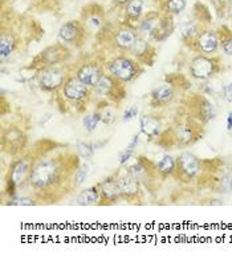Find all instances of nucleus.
<instances>
[{
    "mask_svg": "<svg viewBox=\"0 0 232 259\" xmlns=\"http://www.w3.org/2000/svg\"><path fill=\"white\" fill-rule=\"evenodd\" d=\"M60 144L43 141L36 145L28 186L37 202L56 203L75 189L73 177L80 166V156Z\"/></svg>",
    "mask_w": 232,
    "mask_h": 259,
    "instance_id": "nucleus-1",
    "label": "nucleus"
},
{
    "mask_svg": "<svg viewBox=\"0 0 232 259\" xmlns=\"http://www.w3.org/2000/svg\"><path fill=\"white\" fill-rule=\"evenodd\" d=\"M33 160H35L33 152H28L19 156L11 162L5 177V188L3 195H7L8 199L15 198L19 189L28 186Z\"/></svg>",
    "mask_w": 232,
    "mask_h": 259,
    "instance_id": "nucleus-2",
    "label": "nucleus"
},
{
    "mask_svg": "<svg viewBox=\"0 0 232 259\" xmlns=\"http://www.w3.org/2000/svg\"><path fill=\"white\" fill-rule=\"evenodd\" d=\"M203 128L202 122H199L195 118L188 120V121L181 122L177 127H174L170 130L162 132L159 136V141L162 140H169L167 147L171 146H181L186 147L190 146L192 144H195L202 137ZM158 143V141H156Z\"/></svg>",
    "mask_w": 232,
    "mask_h": 259,
    "instance_id": "nucleus-3",
    "label": "nucleus"
},
{
    "mask_svg": "<svg viewBox=\"0 0 232 259\" xmlns=\"http://www.w3.org/2000/svg\"><path fill=\"white\" fill-rule=\"evenodd\" d=\"M104 65L109 75L116 77L117 80H120L124 84L133 82L145 72V68L141 63H138L134 57L127 55H118L106 61V64Z\"/></svg>",
    "mask_w": 232,
    "mask_h": 259,
    "instance_id": "nucleus-4",
    "label": "nucleus"
},
{
    "mask_svg": "<svg viewBox=\"0 0 232 259\" xmlns=\"http://www.w3.org/2000/svg\"><path fill=\"white\" fill-rule=\"evenodd\" d=\"M93 89L81 82L76 76H69L60 89V98L62 101H68L75 108L84 107L91 100Z\"/></svg>",
    "mask_w": 232,
    "mask_h": 259,
    "instance_id": "nucleus-5",
    "label": "nucleus"
},
{
    "mask_svg": "<svg viewBox=\"0 0 232 259\" xmlns=\"http://www.w3.org/2000/svg\"><path fill=\"white\" fill-rule=\"evenodd\" d=\"M93 92L97 96L102 97V100L111 102L114 105L121 104L126 98L127 91L124 82L117 80L109 73H104V76L98 80L96 86L93 88Z\"/></svg>",
    "mask_w": 232,
    "mask_h": 259,
    "instance_id": "nucleus-6",
    "label": "nucleus"
},
{
    "mask_svg": "<svg viewBox=\"0 0 232 259\" xmlns=\"http://www.w3.org/2000/svg\"><path fill=\"white\" fill-rule=\"evenodd\" d=\"M28 143L26 132L16 125L3 128L1 130V149L11 157H19L24 154Z\"/></svg>",
    "mask_w": 232,
    "mask_h": 259,
    "instance_id": "nucleus-7",
    "label": "nucleus"
},
{
    "mask_svg": "<svg viewBox=\"0 0 232 259\" xmlns=\"http://www.w3.org/2000/svg\"><path fill=\"white\" fill-rule=\"evenodd\" d=\"M68 77H69V75H68V68L65 66V64L48 66V68H44L39 72L37 85L41 91L55 93V92L60 91L61 86L64 85V82L66 81Z\"/></svg>",
    "mask_w": 232,
    "mask_h": 259,
    "instance_id": "nucleus-8",
    "label": "nucleus"
},
{
    "mask_svg": "<svg viewBox=\"0 0 232 259\" xmlns=\"http://www.w3.org/2000/svg\"><path fill=\"white\" fill-rule=\"evenodd\" d=\"M69 57H71V51L66 48V46L60 43V44L46 47L44 51H41L39 56L33 59L32 64L30 65L40 72L41 69L48 68V66L62 65L64 63L69 60Z\"/></svg>",
    "mask_w": 232,
    "mask_h": 259,
    "instance_id": "nucleus-9",
    "label": "nucleus"
},
{
    "mask_svg": "<svg viewBox=\"0 0 232 259\" xmlns=\"http://www.w3.org/2000/svg\"><path fill=\"white\" fill-rule=\"evenodd\" d=\"M220 66L222 63L219 57L199 55L192 59L188 71L192 79H195L198 81H207L220 72Z\"/></svg>",
    "mask_w": 232,
    "mask_h": 259,
    "instance_id": "nucleus-10",
    "label": "nucleus"
},
{
    "mask_svg": "<svg viewBox=\"0 0 232 259\" xmlns=\"http://www.w3.org/2000/svg\"><path fill=\"white\" fill-rule=\"evenodd\" d=\"M175 160H177V166L174 176L182 182H191L201 174L202 162L192 153H182Z\"/></svg>",
    "mask_w": 232,
    "mask_h": 259,
    "instance_id": "nucleus-11",
    "label": "nucleus"
},
{
    "mask_svg": "<svg viewBox=\"0 0 232 259\" xmlns=\"http://www.w3.org/2000/svg\"><path fill=\"white\" fill-rule=\"evenodd\" d=\"M118 186L121 192L122 201L129 203L142 202V185L141 182L131 176L126 169L121 172L118 170Z\"/></svg>",
    "mask_w": 232,
    "mask_h": 259,
    "instance_id": "nucleus-12",
    "label": "nucleus"
},
{
    "mask_svg": "<svg viewBox=\"0 0 232 259\" xmlns=\"http://www.w3.org/2000/svg\"><path fill=\"white\" fill-rule=\"evenodd\" d=\"M127 172L130 173L131 176L137 178L142 186L145 188H152V185L156 179V177H159V174L156 172L155 163H153L152 161H149L145 157H138L136 162L125 168Z\"/></svg>",
    "mask_w": 232,
    "mask_h": 259,
    "instance_id": "nucleus-13",
    "label": "nucleus"
},
{
    "mask_svg": "<svg viewBox=\"0 0 232 259\" xmlns=\"http://www.w3.org/2000/svg\"><path fill=\"white\" fill-rule=\"evenodd\" d=\"M97 186L101 195V205H113L118 201H122L121 192L118 186V172L104 178L97 183Z\"/></svg>",
    "mask_w": 232,
    "mask_h": 259,
    "instance_id": "nucleus-14",
    "label": "nucleus"
},
{
    "mask_svg": "<svg viewBox=\"0 0 232 259\" xmlns=\"http://www.w3.org/2000/svg\"><path fill=\"white\" fill-rule=\"evenodd\" d=\"M104 73H105V65L98 64L97 61H88L78 65L75 72V76L86 86L93 89L98 80L104 76Z\"/></svg>",
    "mask_w": 232,
    "mask_h": 259,
    "instance_id": "nucleus-15",
    "label": "nucleus"
},
{
    "mask_svg": "<svg viewBox=\"0 0 232 259\" xmlns=\"http://www.w3.org/2000/svg\"><path fill=\"white\" fill-rule=\"evenodd\" d=\"M129 53L138 63H141L142 65L152 66L154 64V60H155V51H154V48L150 46L149 41L145 40L141 36H138V39L133 44Z\"/></svg>",
    "mask_w": 232,
    "mask_h": 259,
    "instance_id": "nucleus-16",
    "label": "nucleus"
},
{
    "mask_svg": "<svg viewBox=\"0 0 232 259\" xmlns=\"http://www.w3.org/2000/svg\"><path fill=\"white\" fill-rule=\"evenodd\" d=\"M219 35L212 30L203 31L194 43V48L202 55H214L219 49Z\"/></svg>",
    "mask_w": 232,
    "mask_h": 259,
    "instance_id": "nucleus-17",
    "label": "nucleus"
},
{
    "mask_svg": "<svg viewBox=\"0 0 232 259\" xmlns=\"http://www.w3.org/2000/svg\"><path fill=\"white\" fill-rule=\"evenodd\" d=\"M175 98V91L174 86L170 84L156 86L150 93V107L153 108H163L171 104L172 100Z\"/></svg>",
    "mask_w": 232,
    "mask_h": 259,
    "instance_id": "nucleus-18",
    "label": "nucleus"
},
{
    "mask_svg": "<svg viewBox=\"0 0 232 259\" xmlns=\"http://www.w3.org/2000/svg\"><path fill=\"white\" fill-rule=\"evenodd\" d=\"M139 132L149 140H155L162 134V121L158 116L143 114L139 117Z\"/></svg>",
    "mask_w": 232,
    "mask_h": 259,
    "instance_id": "nucleus-19",
    "label": "nucleus"
},
{
    "mask_svg": "<svg viewBox=\"0 0 232 259\" xmlns=\"http://www.w3.org/2000/svg\"><path fill=\"white\" fill-rule=\"evenodd\" d=\"M82 35L80 26L77 21H68L62 24L59 31V39L64 46H75L77 47L80 43V37Z\"/></svg>",
    "mask_w": 232,
    "mask_h": 259,
    "instance_id": "nucleus-20",
    "label": "nucleus"
},
{
    "mask_svg": "<svg viewBox=\"0 0 232 259\" xmlns=\"http://www.w3.org/2000/svg\"><path fill=\"white\" fill-rule=\"evenodd\" d=\"M192 109H194V114H195L194 118L199 122H202V124L210 122L217 116L214 105L207 100L206 97L203 96H199L195 98V107H192Z\"/></svg>",
    "mask_w": 232,
    "mask_h": 259,
    "instance_id": "nucleus-21",
    "label": "nucleus"
},
{
    "mask_svg": "<svg viewBox=\"0 0 232 259\" xmlns=\"http://www.w3.org/2000/svg\"><path fill=\"white\" fill-rule=\"evenodd\" d=\"M73 205L77 206H92V205H101V195L97 183L94 186H89L80 190L73 198Z\"/></svg>",
    "mask_w": 232,
    "mask_h": 259,
    "instance_id": "nucleus-22",
    "label": "nucleus"
},
{
    "mask_svg": "<svg viewBox=\"0 0 232 259\" xmlns=\"http://www.w3.org/2000/svg\"><path fill=\"white\" fill-rule=\"evenodd\" d=\"M138 39V33L133 28H129V27H124V28H120L117 31L116 35H114V44L118 49L121 51L129 52L130 48L133 47V44L136 43V40Z\"/></svg>",
    "mask_w": 232,
    "mask_h": 259,
    "instance_id": "nucleus-23",
    "label": "nucleus"
},
{
    "mask_svg": "<svg viewBox=\"0 0 232 259\" xmlns=\"http://www.w3.org/2000/svg\"><path fill=\"white\" fill-rule=\"evenodd\" d=\"M175 166H177V160L170 156V154H163L155 162L156 172L159 177L167 178L169 176H174L175 173Z\"/></svg>",
    "mask_w": 232,
    "mask_h": 259,
    "instance_id": "nucleus-24",
    "label": "nucleus"
},
{
    "mask_svg": "<svg viewBox=\"0 0 232 259\" xmlns=\"http://www.w3.org/2000/svg\"><path fill=\"white\" fill-rule=\"evenodd\" d=\"M172 30H174V27H172L171 17L165 16L163 19L159 20L158 26L155 27V30L153 31V33L150 35V37H152L153 40H155L159 43V41L166 40L167 37L171 35Z\"/></svg>",
    "mask_w": 232,
    "mask_h": 259,
    "instance_id": "nucleus-25",
    "label": "nucleus"
},
{
    "mask_svg": "<svg viewBox=\"0 0 232 259\" xmlns=\"http://www.w3.org/2000/svg\"><path fill=\"white\" fill-rule=\"evenodd\" d=\"M97 111L100 112L102 124L111 125V124H116L117 120H118V113H117L116 108H114V104L106 101V100L102 101L101 107L97 108Z\"/></svg>",
    "mask_w": 232,
    "mask_h": 259,
    "instance_id": "nucleus-26",
    "label": "nucleus"
},
{
    "mask_svg": "<svg viewBox=\"0 0 232 259\" xmlns=\"http://www.w3.org/2000/svg\"><path fill=\"white\" fill-rule=\"evenodd\" d=\"M15 48V37L11 35V33L3 32V33H1V37H0V60L4 61L5 59H8V57L14 53Z\"/></svg>",
    "mask_w": 232,
    "mask_h": 259,
    "instance_id": "nucleus-27",
    "label": "nucleus"
},
{
    "mask_svg": "<svg viewBox=\"0 0 232 259\" xmlns=\"http://www.w3.org/2000/svg\"><path fill=\"white\" fill-rule=\"evenodd\" d=\"M159 16L155 15V14H150V15L145 17L143 20L139 21V24H138V32L141 33V35L145 36H150L153 33V31L155 30V27L158 26V23H159Z\"/></svg>",
    "mask_w": 232,
    "mask_h": 259,
    "instance_id": "nucleus-28",
    "label": "nucleus"
},
{
    "mask_svg": "<svg viewBox=\"0 0 232 259\" xmlns=\"http://www.w3.org/2000/svg\"><path fill=\"white\" fill-rule=\"evenodd\" d=\"M201 32H198L197 26L191 23V21H187V23H183L181 26V36L183 40L186 43H190V44H194L197 37L199 36Z\"/></svg>",
    "mask_w": 232,
    "mask_h": 259,
    "instance_id": "nucleus-29",
    "label": "nucleus"
},
{
    "mask_svg": "<svg viewBox=\"0 0 232 259\" xmlns=\"http://www.w3.org/2000/svg\"><path fill=\"white\" fill-rule=\"evenodd\" d=\"M100 122H101V116H100V112L97 109L94 112L88 113L82 117V127L85 129V132L89 133V134L96 130Z\"/></svg>",
    "mask_w": 232,
    "mask_h": 259,
    "instance_id": "nucleus-30",
    "label": "nucleus"
},
{
    "mask_svg": "<svg viewBox=\"0 0 232 259\" xmlns=\"http://www.w3.org/2000/svg\"><path fill=\"white\" fill-rule=\"evenodd\" d=\"M143 11V0H130L126 4V16L131 21H138Z\"/></svg>",
    "mask_w": 232,
    "mask_h": 259,
    "instance_id": "nucleus-31",
    "label": "nucleus"
},
{
    "mask_svg": "<svg viewBox=\"0 0 232 259\" xmlns=\"http://www.w3.org/2000/svg\"><path fill=\"white\" fill-rule=\"evenodd\" d=\"M76 152L81 158L89 160V158H92L94 156L96 147H94V144L91 143V141H82V140H78L76 143Z\"/></svg>",
    "mask_w": 232,
    "mask_h": 259,
    "instance_id": "nucleus-32",
    "label": "nucleus"
},
{
    "mask_svg": "<svg viewBox=\"0 0 232 259\" xmlns=\"http://www.w3.org/2000/svg\"><path fill=\"white\" fill-rule=\"evenodd\" d=\"M89 173H91V166L88 165L86 162L81 163L80 166L77 168L76 173H75V177H73V185H75V189L81 186L82 183L85 182L86 178L89 176Z\"/></svg>",
    "mask_w": 232,
    "mask_h": 259,
    "instance_id": "nucleus-33",
    "label": "nucleus"
},
{
    "mask_svg": "<svg viewBox=\"0 0 232 259\" xmlns=\"http://www.w3.org/2000/svg\"><path fill=\"white\" fill-rule=\"evenodd\" d=\"M217 190L219 193H232V170L224 173L217 181Z\"/></svg>",
    "mask_w": 232,
    "mask_h": 259,
    "instance_id": "nucleus-34",
    "label": "nucleus"
},
{
    "mask_svg": "<svg viewBox=\"0 0 232 259\" xmlns=\"http://www.w3.org/2000/svg\"><path fill=\"white\" fill-rule=\"evenodd\" d=\"M186 8V0H166L165 1V10L167 14L178 15Z\"/></svg>",
    "mask_w": 232,
    "mask_h": 259,
    "instance_id": "nucleus-35",
    "label": "nucleus"
},
{
    "mask_svg": "<svg viewBox=\"0 0 232 259\" xmlns=\"http://www.w3.org/2000/svg\"><path fill=\"white\" fill-rule=\"evenodd\" d=\"M37 199L33 198V197H24V195H16L15 198L8 199L4 205H10V206H33V205H37Z\"/></svg>",
    "mask_w": 232,
    "mask_h": 259,
    "instance_id": "nucleus-36",
    "label": "nucleus"
},
{
    "mask_svg": "<svg viewBox=\"0 0 232 259\" xmlns=\"http://www.w3.org/2000/svg\"><path fill=\"white\" fill-rule=\"evenodd\" d=\"M134 154H136V149H133V147L127 145V146L118 154V163H120V166H126V163L130 161L131 158L134 157Z\"/></svg>",
    "mask_w": 232,
    "mask_h": 259,
    "instance_id": "nucleus-37",
    "label": "nucleus"
},
{
    "mask_svg": "<svg viewBox=\"0 0 232 259\" xmlns=\"http://www.w3.org/2000/svg\"><path fill=\"white\" fill-rule=\"evenodd\" d=\"M219 43H220V47H222L223 52L228 55V56H232V33H227L226 36H219Z\"/></svg>",
    "mask_w": 232,
    "mask_h": 259,
    "instance_id": "nucleus-38",
    "label": "nucleus"
},
{
    "mask_svg": "<svg viewBox=\"0 0 232 259\" xmlns=\"http://www.w3.org/2000/svg\"><path fill=\"white\" fill-rule=\"evenodd\" d=\"M138 116V107L137 105H131V107L126 108L125 112L122 113L121 121L122 122H130Z\"/></svg>",
    "mask_w": 232,
    "mask_h": 259,
    "instance_id": "nucleus-39",
    "label": "nucleus"
},
{
    "mask_svg": "<svg viewBox=\"0 0 232 259\" xmlns=\"http://www.w3.org/2000/svg\"><path fill=\"white\" fill-rule=\"evenodd\" d=\"M86 23H88V26L91 27V30L97 31L100 27L102 26V19L98 15H91L88 19H86Z\"/></svg>",
    "mask_w": 232,
    "mask_h": 259,
    "instance_id": "nucleus-40",
    "label": "nucleus"
},
{
    "mask_svg": "<svg viewBox=\"0 0 232 259\" xmlns=\"http://www.w3.org/2000/svg\"><path fill=\"white\" fill-rule=\"evenodd\" d=\"M222 97L227 102H232V82L222 88Z\"/></svg>",
    "mask_w": 232,
    "mask_h": 259,
    "instance_id": "nucleus-41",
    "label": "nucleus"
},
{
    "mask_svg": "<svg viewBox=\"0 0 232 259\" xmlns=\"http://www.w3.org/2000/svg\"><path fill=\"white\" fill-rule=\"evenodd\" d=\"M138 144H139V133H136V134H133V137H131V141H130V144H129V146L133 147V149H137Z\"/></svg>",
    "mask_w": 232,
    "mask_h": 259,
    "instance_id": "nucleus-42",
    "label": "nucleus"
},
{
    "mask_svg": "<svg viewBox=\"0 0 232 259\" xmlns=\"http://www.w3.org/2000/svg\"><path fill=\"white\" fill-rule=\"evenodd\" d=\"M109 143V138L108 140H102V141H94V147H96V150H98V149H102V147L105 146L106 144Z\"/></svg>",
    "mask_w": 232,
    "mask_h": 259,
    "instance_id": "nucleus-43",
    "label": "nucleus"
},
{
    "mask_svg": "<svg viewBox=\"0 0 232 259\" xmlns=\"http://www.w3.org/2000/svg\"><path fill=\"white\" fill-rule=\"evenodd\" d=\"M227 129L231 132L232 130V112L228 113V116H227Z\"/></svg>",
    "mask_w": 232,
    "mask_h": 259,
    "instance_id": "nucleus-44",
    "label": "nucleus"
},
{
    "mask_svg": "<svg viewBox=\"0 0 232 259\" xmlns=\"http://www.w3.org/2000/svg\"><path fill=\"white\" fill-rule=\"evenodd\" d=\"M117 5H126L130 0H113Z\"/></svg>",
    "mask_w": 232,
    "mask_h": 259,
    "instance_id": "nucleus-45",
    "label": "nucleus"
},
{
    "mask_svg": "<svg viewBox=\"0 0 232 259\" xmlns=\"http://www.w3.org/2000/svg\"><path fill=\"white\" fill-rule=\"evenodd\" d=\"M230 4H231V8H230V10H231V16H232V0L230 1Z\"/></svg>",
    "mask_w": 232,
    "mask_h": 259,
    "instance_id": "nucleus-46",
    "label": "nucleus"
}]
</instances>
